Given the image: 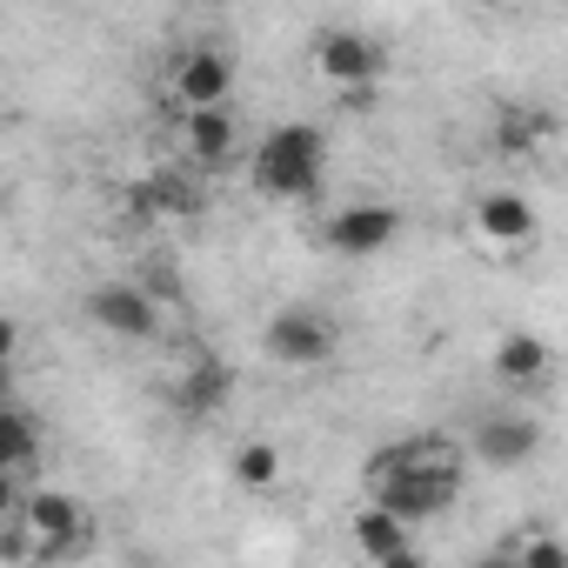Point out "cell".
Segmentation results:
<instances>
[{
    "label": "cell",
    "mask_w": 568,
    "mask_h": 568,
    "mask_svg": "<svg viewBox=\"0 0 568 568\" xmlns=\"http://www.w3.org/2000/svg\"><path fill=\"white\" fill-rule=\"evenodd\" d=\"M362 488H368V508H388L395 521L422 528V521H435L462 495V448L448 435L395 442V448H382L362 468Z\"/></svg>",
    "instance_id": "1"
},
{
    "label": "cell",
    "mask_w": 568,
    "mask_h": 568,
    "mask_svg": "<svg viewBox=\"0 0 568 568\" xmlns=\"http://www.w3.org/2000/svg\"><path fill=\"white\" fill-rule=\"evenodd\" d=\"M254 187L267 201H308L328 174V134L315 121H281L254 141V161H247Z\"/></svg>",
    "instance_id": "2"
},
{
    "label": "cell",
    "mask_w": 568,
    "mask_h": 568,
    "mask_svg": "<svg viewBox=\"0 0 568 568\" xmlns=\"http://www.w3.org/2000/svg\"><path fill=\"white\" fill-rule=\"evenodd\" d=\"M21 535H28L34 561H61L94 541V515L68 488H34V495H21Z\"/></svg>",
    "instance_id": "3"
},
{
    "label": "cell",
    "mask_w": 568,
    "mask_h": 568,
    "mask_svg": "<svg viewBox=\"0 0 568 568\" xmlns=\"http://www.w3.org/2000/svg\"><path fill=\"white\" fill-rule=\"evenodd\" d=\"M335 348H342V328L322 315V308H302V302H288V308H274L267 315V328H261V355L274 362V368H322V362H335Z\"/></svg>",
    "instance_id": "4"
},
{
    "label": "cell",
    "mask_w": 568,
    "mask_h": 568,
    "mask_svg": "<svg viewBox=\"0 0 568 568\" xmlns=\"http://www.w3.org/2000/svg\"><path fill=\"white\" fill-rule=\"evenodd\" d=\"M382 68H388V54H382L375 34H362V28H322V34H315V74H322L328 88L368 94V88L382 81Z\"/></svg>",
    "instance_id": "5"
},
{
    "label": "cell",
    "mask_w": 568,
    "mask_h": 568,
    "mask_svg": "<svg viewBox=\"0 0 568 568\" xmlns=\"http://www.w3.org/2000/svg\"><path fill=\"white\" fill-rule=\"evenodd\" d=\"M168 94H174L181 114H221L227 94H234V61L221 48H187V54H174Z\"/></svg>",
    "instance_id": "6"
},
{
    "label": "cell",
    "mask_w": 568,
    "mask_h": 568,
    "mask_svg": "<svg viewBox=\"0 0 568 568\" xmlns=\"http://www.w3.org/2000/svg\"><path fill=\"white\" fill-rule=\"evenodd\" d=\"M88 322L101 328V335H114V342H148L154 328H161V308H154V295L141 288V281H101V288H88Z\"/></svg>",
    "instance_id": "7"
},
{
    "label": "cell",
    "mask_w": 568,
    "mask_h": 568,
    "mask_svg": "<svg viewBox=\"0 0 568 568\" xmlns=\"http://www.w3.org/2000/svg\"><path fill=\"white\" fill-rule=\"evenodd\" d=\"M402 234V207H388V201H355V207H342V214H328V247L335 254H348V261H368V254H382L388 241Z\"/></svg>",
    "instance_id": "8"
},
{
    "label": "cell",
    "mask_w": 568,
    "mask_h": 568,
    "mask_svg": "<svg viewBox=\"0 0 568 568\" xmlns=\"http://www.w3.org/2000/svg\"><path fill=\"white\" fill-rule=\"evenodd\" d=\"M468 221H475V234H481L495 254H521V247L535 241V201H528V194H515V187L481 194Z\"/></svg>",
    "instance_id": "9"
},
{
    "label": "cell",
    "mask_w": 568,
    "mask_h": 568,
    "mask_svg": "<svg viewBox=\"0 0 568 568\" xmlns=\"http://www.w3.org/2000/svg\"><path fill=\"white\" fill-rule=\"evenodd\" d=\"M227 395H234V368H227L221 355H194V362L181 368V382H174V408H181L187 422L221 415V408H227Z\"/></svg>",
    "instance_id": "10"
},
{
    "label": "cell",
    "mask_w": 568,
    "mask_h": 568,
    "mask_svg": "<svg viewBox=\"0 0 568 568\" xmlns=\"http://www.w3.org/2000/svg\"><path fill=\"white\" fill-rule=\"evenodd\" d=\"M468 442H475V455H481L488 468H521V462L541 448V428H535L528 415H481V428H475Z\"/></svg>",
    "instance_id": "11"
},
{
    "label": "cell",
    "mask_w": 568,
    "mask_h": 568,
    "mask_svg": "<svg viewBox=\"0 0 568 568\" xmlns=\"http://www.w3.org/2000/svg\"><path fill=\"white\" fill-rule=\"evenodd\" d=\"M181 148H187L194 168H227L234 148H241V128H234L227 108L221 114H181Z\"/></svg>",
    "instance_id": "12"
},
{
    "label": "cell",
    "mask_w": 568,
    "mask_h": 568,
    "mask_svg": "<svg viewBox=\"0 0 568 568\" xmlns=\"http://www.w3.org/2000/svg\"><path fill=\"white\" fill-rule=\"evenodd\" d=\"M194 207H201V194H194L187 174H174V168L128 187V214H134V221H168V214H194Z\"/></svg>",
    "instance_id": "13"
},
{
    "label": "cell",
    "mask_w": 568,
    "mask_h": 568,
    "mask_svg": "<svg viewBox=\"0 0 568 568\" xmlns=\"http://www.w3.org/2000/svg\"><path fill=\"white\" fill-rule=\"evenodd\" d=\"M28 468H41V422L0 402V475H28Z\"/></svg>",
    "instance_id": "14"
},
{
    "label": "cell",
    "mask_w": 568,
    "mask_h": 568,
    "mask_svg": "<svg viewBox=\"0 0 568 568\" xmlns=\"http://www.w3.org/2000/svg\"><path fill=\"white\" fill-rule=\"evenodd\" d=\"M348 541H355V555H362V561H382V555L408 548V541H415V528H408V521H395L388 508H355V515H348Z\"/></svg>",
    "instance_id": "15"
},
{
    "label": "cell",
    "mask_w": 568,
    "mask_h": 568,
    "mask_svg": "<svg viewBox=\"0 0 568 568\" xmlns=\"http://www.w3.org/2000/svg\"><path fill=\"white\" fill-rule=\"evenodd\" d=\"M495 375H501L508 388L541 382V375H548V342H541V335H528V328L501 335V342H495Z\"/></svg>",
    "instance_id": "16"
},
{
    "label": "cell",
    "mask_w": 568,
    "mask_h": 568,
    "mask_svg": "<svg viewBox=\"0 0 568 568\" xmlns=\"http://www.w3.org/2000/svg\"><path fill=\"white\" fill-rule=\"evenodd\" d=\"M548 134H555L548 108H501V121H495V148H501V154H515V161H528Z\"/></svg>",
    "instance_id": "17"
},
{
    "label": "cell",
    "mask_w": 568,
    "mask_h": 568,
    "mask_svg": "<svg viewBox=\"0 0 568 568\" xmlns=\"http://www.w3.org/2000/svg\"><path fill=\"white\" fill-rule=\"evenodd\" d=\"M234 481L241 488H274L281 481V448L274 442H241L234 448Z\"/></svg>",
    "instance_id": "18"
},
{
    "label": "cell",
    "mask_w": 568,
    "mask_h": 568,
    "mask_svg": "<svg viewBox=\"0 0 568 568\" xmlns=\"http://www.w3.org/2000/svg\"><path fill=\"white\" fill-rule=\"evenodd\" d=\"M515 568H568V561H561L555 535H528V541H515Z\"/></svg>",
    "instance_id": "19"
},
{
    "label": "cell",
    "mask_w": 568,
    "mask_h": 568,
    "mask_svg": "<svg viewBox=\"0 0 568 568\" xmlns=\"http://www.w3.org/2000/svg\"><path fill=\"white\" fill-rule=\"evenodd\" d=\"M375 568H428V561H422V548H415V541H408V548H395V555H382V561H375Z\"/></svg>",
    "instance_id": "20"
},
{
    "label": "cell",
    "mask_w": 568,
    "mask_h": 568,
    "mask_svg": "<svg viewBox=\"0 0 568 568\" xmlns=\"http://www.w3.org/2000/svg\"><path fill=\"white\" fill-rule=\"evenodd\" d=\"M475 568H515V541H495V548H488Z\"/></svg>",
    "instance_id": "21"
},
{
    "label": "cell",
    "mask_w": 568,
    "mask_h": 568,
    "mask_svg": "<svg viewBox=\"0 0 568 568\" xmlns=\"http://www.w3.org/2000/svg\"><path fill=\"white\" fill-rule=\"evenodd\" d=\"M14 342H21V328H14V315H0V362H14Z\"/></svg>",
    "instance_id": "22"
},
{
    "label": "cell",
    "mask_w": 568,
    "mask_h": 568,
    "mask_svg": "<svg viewBox=\"0 0 568 568\" xmlns=\"http://www.w3.org/2000/svg\"><path fill=\"white\" fill-rule=\"evenodd\" d=\"M21 508V481L14 475H0V515H14Z\"/></svg>",
    "instance_id": "23"
},
{
    "label": "cell",
    "mask_w": 568,
    "mask_h": 568,
    "mask_svg": "<svg viewBox=\"0 0 568 568\" xmlns=\"http://www.w3.org/2000/svg\"><path fill=\"white\" fill-rule=\"evenodd\" d=\"M8 388H14V362H0V402H8Z\"/></svg>",
    "instance_id": "24"
}]
</instances>
